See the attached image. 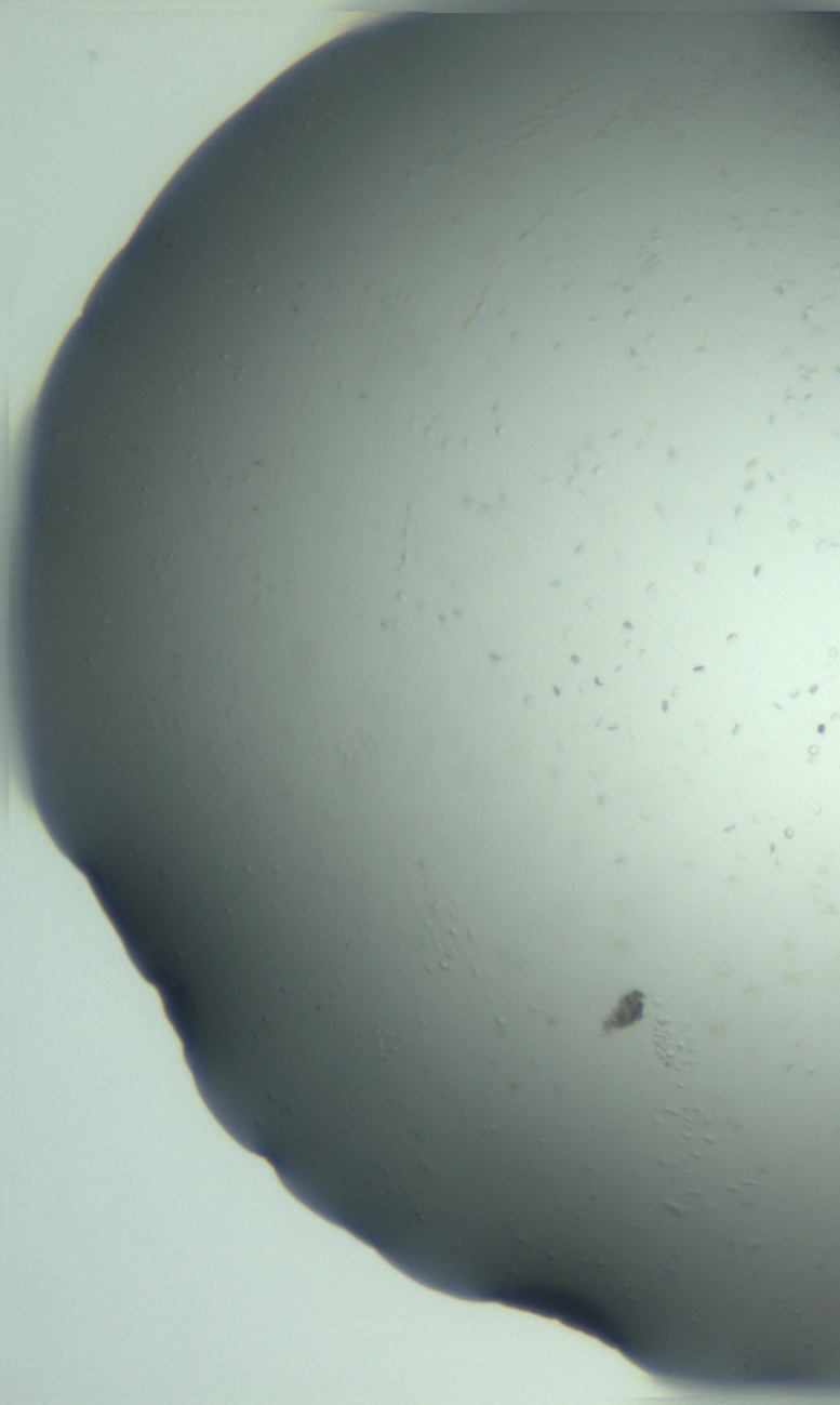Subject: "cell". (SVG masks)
Returning a JSON list of instances; mask_svg holds the SVG:
<instances>
[{"mask_svg": "<svg viewBox=\"0 0 840 1405\" xmlns=\"http://www.w3.org/2000/svg\"><path fill=\"white\" fill-rule=\"evenodd\" d=\"M426 906L421 944L427 969L432 972H452L470 940V932L452 903L432 899Z\"/></svg>", "mask_w": 840, "mask_h": 1405, "instance_id": "6da1fadb", "label": "cell"}, {"mask_svg": "<svg viewBox=\"0 0 840 1405\" xmlns=\"http://www.w3.org/2000/svg\"><path fill=\"white\" fill-rule=\"evenodd\" d=\"M655 1046L658 1055L671 1068H683L693 1058L696 1043L684 1024L661 1021L655 1028Z\"/></svg>", "mask_w": 840, "mask_h": 1405, "instance_id": "7a4b0ae2", "label": "cell"}, {"mask_svg": "<svg viewBox=\"0 0 840 1405\" xmlns=\"http://www.w3.org/2000/svg\"><path fill=\"white\" fill-rule=\"evenodd\" d=\"M643 1015V995L640 992H630L626 997L621 998L619 1005L613 1011L608 1021L604 1023V1032L613 1033L623 1028L632 1026Z\"/></svg>", "mask_w": 840, "mask_h": 1405, "instance_id": "3957f363", "label": "cell"}]
</instances>
